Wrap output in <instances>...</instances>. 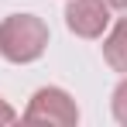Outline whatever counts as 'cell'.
Returning a JSON list of instances; mask_svg holds the SVG:
<instances>
[{"mask_svg":"<svg viewBox=\"0 0 127 127\" xmlns=\"http://www.w3.org/2000/svg\"><path fill=\"white\" fill-rule=\"evenodd\" d=\"M65 24L79 38H103V31L110 28V3L106 0H69Z\"/></svg>","mask_w":127,"mask_h":127,"instance_id":"3","label":"cell"},{"mask_svg":"<svg viewBox=\"0 0 127 127\" xmlns=\"http://www.w3.org/2000/svg\"><path fill=\"white\" fill-rule=\"evenodd\" d=\"M103 59L113 72H124L127 76V17L110 28V34L103 38Z\"/></svg>","mask_w":127,"mask_h":127,"instance_id":"4","label":"cell"},{"mask_svg":"<svg viewBox=\"0 0 127 127\" xmlns=\"http://www.w3.org/2000/svg\"><path fill=\"white\" fill-rule=\"evenodd\" d=\"M106 3H110L113 10H127V0H106Z\"/></svg>","mask_w":127,"mask_h":127,"instance_id":"7","label":"cell"},{"mask_svg":"<svg viewBox=\"0 0 127 127\" xmlns=\"http://www.w3.org/2000/svg\"><path fill=\"white\" fill-rule=\"evenodd\" d=\"M14 120H17V110L0 96V127H3V124H14Z\"/></svg>","mask_w":127,"mask_h":127,"instance_id":"6","label":"cell"},{"mask_svg":"<svg viewBox=\"0 0 127 127\" xmlns=\"http://www.w3.org/2000/svg\"><path fill=\"white\" fill-rule=\"evenodd\" d=\"M48 24L38 14H7L0 21V55L14 65L38 62L48 48Z\"/></svg>","mask_w":127,"mask_h":127,"instance_id":"1","label":"cell"},{"mask_svg":"<svg viewBox=\"0 0 127 127\" xmlns=\"http://www.w3.org/2000/svg\"><path fill=\"white\" fill-rule=\"evenodd\" d=\"M110 110H113V120L127 127V76L117 83V89H113V96H110Z\"/></svg>","mask_w":127,"mask_h":127,"instance_id":"5","label":"cell"},{"mask_svg":"<svg viewBox=\"0 0 127 127\" xmlns=\"http://www.w3.org/2000/svg\"><path fill=\"white\" fill-rule=\"evenodd\" d=\"M24 120L28 124H59V127H76L79 124V106L76 100L59 89V86H41L24 110Z\"/></svg>","mask_w":127,"mask_h":127,"instance_id":"2","label":"cell"}]
</instances>
